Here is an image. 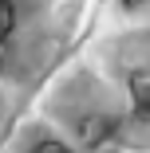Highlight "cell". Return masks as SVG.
Masks as SVG:
<instances>
[{"label": "cell", "mask_w": 150, "mask_h": 153, "mask_svg": "<svg viewBox=\"0 0 150 153\" xmlns=\"http://www.w3.org/2000/svg\"><path fill=\"white\" fill-rule=\"evenodd\" d=\"M123 4H127V8H138V4H146V0H123Z\"/></svg>", "instance_id": "obj_3"}, {"label": "cell", "mask_w": 150, "mask_h": 153, "mask_svg": "<svg viewBox=\"0 0 150 153\" xmlns=\"http://www.w3.org/2000/svg\"><path fill=\"white\" fill-rule=\"evenodd\" d=\"M130 98H134L138 114H150V67L130 75Z\"/></svg>", "instance_id": "obj_1"}, {"label": "cell", "mask_w": 150, "mask_h": 153, "mask_svg": "<svg viewBox=\"0 0 150 153\" xmlns=\"http://www.w3.org/2000/svg\"><path fill=\"white\" fill-rule=\"evenodd\" d=\"M12 24H16V8H12V0H0V43L8 39Z\"/></svg>", "instance_id": "obj_2"}]
</instances>
